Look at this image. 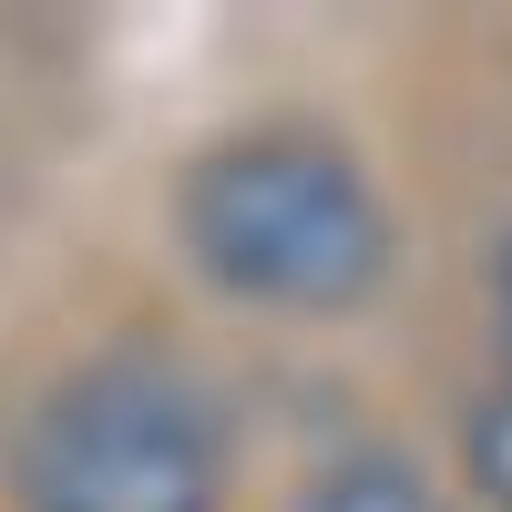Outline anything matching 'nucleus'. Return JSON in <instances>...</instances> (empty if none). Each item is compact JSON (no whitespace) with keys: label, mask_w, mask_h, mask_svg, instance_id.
I'll use <instances>...</instances> for the list:
<instances>
[{"label":"nucleus","mask_w":512,"mask_h":512,"mask_svg":"<svg viewBox=\"0 0 512 512\" xmlns=\"http://www.w3.org/2000/svg\"><path fill=\"white\" fill-rule=\"evenodd\" d=\"M21 512H216L226 431L175 359L113 349L31 400L11 451Z\"/></svg>","instance_id":"obj_1"},{"label":"nucleus","mask_w":512,"mask_h":512,"mask_svg":"<svg viewBox=\"0 0 512 512\" xmlns=\"http://www.w3.org/2000/svg\"><path fill=\"white\" fill-rule=\"evenodd\" d=\"M185 256L256 308H349L390 256V216L349 154L256 134L185 175Z\"/></svg>","instance_id":"obj_2"},{"label":"nucleus","mask_w":512,"mask_h":512,"mask_svg":"<svg viewBox=\"0 0 512 512\" xmlns=\"http://www.w3.org/2000/svg\"><path fill=\"white\" fill-rule=\"evenodd\" d=\"M297 512H441V492L420 482L400 451H359V461H338V472H318Z\"/></svg>","instance_id":"obj_3"},{"label":"nucleus","mask_w":512,"mask_h":512,"mask_svg":"<svg viewBox=\"0 0 512 512\" xmlns=\"http://www.w3.org/2000/svg\"><path fill=\"white\" fill-rule=\"evenodd\" d=\"M461 461H472V482L492 512H512V390L472 410V431H461Z\"/></svg>","instance_id":"obj_4"},{"label":"nucleus","mask_w":512,"mask_h":512,"mask_svg":"<svg viewBox=\"0 0 512 512\" xmlns=\"http://www.w3.org/2000/svg\"><path fill=\"white\" fill-rule=\"evenodd\" d=\"M502 359H512V246H502Z\"/></svg>","instance_id":"obj_5"}]
</instances>
